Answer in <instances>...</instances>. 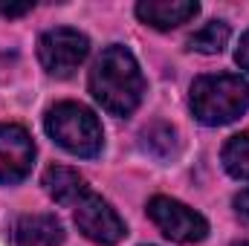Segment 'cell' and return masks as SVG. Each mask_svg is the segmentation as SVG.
Returning <instances> with one entry per match:
<instances>
[{"instance_id": "1", "label": "cell", "mask_w": 249, "mask_h": 246, "mask_svg": "<svg viewBox=\"0 0 249 246\" xmlns=\"http://www.w3.org/2000/svg\"><path fill=\"white\" fill-rule=\"evenodd\" d=\"M90 96L113 116H130L145 93V78L142 70L133 58V53L113 44L107 47L90 70Z\"/></svg>"}, {"instance_id": "2", "label": "cell", "mask_w": 249, "mask_h": 246, "mask_svg": "<svg viewBox=\"0 0 249 246\" xmlns=\"http://www.w3.org/2000/svg\"><path fill=\"white\" fill-rule=\"evenodd\" d=\"M249 107V84L241 75L217 72L200 75L191 84V113L194 119L209 127L235 122Z\"/></svg>"}, {"instance_id": "3", "label": "cell", "mask_w": 249, "mask_h": 246, "mask_svg": "<svg viewBox=\"0 0 249 246\" xmlns=\"http://www.w3.org/2000/svg\"><path fill=\"white\" fill-rule=\"evenodd\" d=\"M44 124H47V133L53 136V142H58L72 157L93 159L102 154V142H105L102 124L96 119V113L87 110L84 105L61 102V105L50 107Z\"/></svg>"}, {"instance_id": "4", "label": "cell", "mask_w": 249, "mask_h": 246, "mask_svg": "<svg viewBox=\"0 0 249 246\" xmlns=\"http://www.w3.org/2000/svg\"><path fill=\"white\" fill-rule=\"evenodd\" d=\"M90 53V41L78 32V29H70V26H58V29H50L41 35L38 41V58L41 67L55 75V78H67L72 75L81 61L87 58Z\"/></svg>"}, {"instance_id": "5", "label": "cell", "mask_w": 249, "mask_h": 246, "mask_svg": "<svg viewBox=\"0 0 249 246\" xmlns=\"http://www.w3.org/2000/svg\"><path fill=\"white\" fill-rule=\"evenodd\" d=\"M148 217L174 244H200L209 235L206 217L197 214L194 209H188L186 203L171 200V197H154L148 203Z\"/></svg>"}, {"instance_id": "6", "label": "cell", "mask_w": 249, "mask_h": 246, "mask_svg": "<svg viewBox=\"0 0 249 246\" xmlns=\"http://www.w3.org/2000/svg\"><path fill=\"white\" fill-rule=\"evenodd\" d=\"M72 217H75V226L81 229V235L93 244H102V246H113L119 244L124 235H127V226L124 220L116 214V209L102 200L99 194L87 191L75 206H72Z\"/></svg>"}, {"instance_id": "7", "label": "cell", "mask_w": 249, "mask_h": 246, "mask_svg": "<svg viewBox=\"0 0 249 246\" xmlns=\"http://www.w3.org/2000/svg\"><path fill=\"white\" fill-rule=\"evenodd\" d=\"M35 162V145L18 124H0V183H20Z\"/></svg>"}, {"instance_id": "8", "label": "cell", "mask_w": 249, "mask_h": 246, "mask_svg": "<svg viewBox=\"0 0 249 246\" xmlns=\"http://www.w3.org/2000/svg\"><path fill=\"white\" fill-rule=\"evenodd\" d=\"M200 6L194 0H142L136 3V18L154 29H177L197 18Z\"/></svg>"}, {"instance_id": "9", "label": "cell", "mask_w": 249, "mask_h": 246, "mask_svg": "<svg viewBox=\"0 0 249 246\" xmlns=\"http://www.w3.org/2000/svg\"><path fill=\"white\" fill-rule=\"evenodd\" d=\"M15 241L20 246H58L64 226L55 214H26L15 226Z\"/></svg>"}, {"instance_id": "10", "label": "cell", "mask_w": 249, "mask_h": 246, "mask_svg": "<svg viewBox=\"0 0 249 246\" xmlns=\"http://www.w3.org/2000/svg\"><path fill=\"white\" fill-rule=\"evenodd\" d=\"M41 185H44V191H47L55 203H61V206H75V203L87 194L84 177H81L78 171H72V168H64V165L47 168Z\"/></svg>"}, {"instance_id": "11", "label": "cell", "mask_w": 249, "mask_h": 246, "mask_svg": "<svg viewBox=\"0 0 249 246\" xmlns=\"http://www.w3.org/2000/svg\"><path fill=\"white\" fill-rule=\"evenodd\" d=\"M226 44H229V26H226L223 20H209L203 29H197V32L188 38V50L203 53V55L223 53Z\"/></svg>"}, {"instance_id": "12", "label": "cell", "mask_w": 249, "mask_h": 246, "mask_svg": "<svg viewBox=\"0 0 249 246\" xmlns=\"http://www.w3.org/2000/svg\"><path fill=\"white\" fill-rule=\"evenodd\" d=\"M223 168L238 180H249V133H238L226 142Z\"/></svg>"}, {"instance_id": "13", "label": "cell", "mask_w": 249, "mask_h": 246, "mask_svg": "<svg viewBox=\"0 0 249 246\" xmlns=\"http://www.w3.org/2000/svg\"><path fill=\"white\" fill-rule=\"evenodd\" d=\"M145 145H148V151H157V145H165V154L171 157L174 154V130L168 127V124H154L151 130H145Z\"/></svg>"}, {"instance_id": "14", "label": "cell", "mask_w": 249, "mask_h": 246, "mask_svg": "<svg viewBox=\"0 0 249 246\" xmlns=\"http://www.w3.org/2000/svg\"><path fill=\"white\" fill-rule=\"evenodd\" d=\"M235 211H238V217L249 226V188H244V191L235 197Z\"/></svg>"}, {"instance_id": "15", "label": "cell", "mask_w": 249, "mask_h": 246, "mask_svg": "<svg viewBox=\"0 0 249 246\" xmlns=\"http://www.w3.org/2000/svg\"><path fill=\"white\" fill-rule=\"evenodd\" d=\"M235 61L241 64V70H247V72H249V32H244V38H241V44H238Z\"/></svg>"}, {"instance_id": "16", "label": "cell", "mask_w": 249, "mask_h": 246, "mask_svg": "<svg viewBox=\"0 0 249 246\" xmlns=\"http://www.w3.org/2000/svg\"><path fill=\"white\" fill-rule=\"evenodd\" d=\"M235 246H249V241H241V244H235Z\"/></svg>"}]
</instances>
